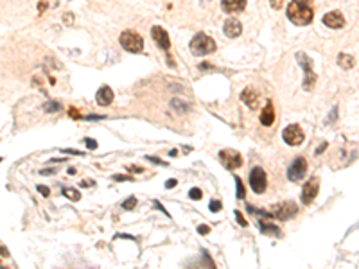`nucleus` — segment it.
<instances>
[{
	"mask_svg": "<svg viewBox=\"0 0 359 269\" xmlns=\"http://www.w3.org/2000/svg\"><path fill=\"white\" fill-rule=\"evenodd\" d=\"M297 214H298V208L293 201H284V203H280V205H275V207H273V215H275L276 219H280V221H287V219L295 217Z\"/></svg>",
	"mask_w": 359,
	"mask_h": 269,
	"instance_id": "0eeeda50",
	"label": "nucleus"
},
{
	"mask_svg": "<svg viewBox=\"0 0 359 269\" xmlns=\"http://www.w3.org/2000/svg\"><path fill=\"white\" fill-rule=\"evenodd\" d=\"M135 207H137V197L135 196L128 197V199L122 203V210H133Z\"/></svg>",
	"mask_w": 359,
	"mask_h": 269,
	"instance_id": "393cba45",
	"label": "nucleus"
},
{
	"mask_svg": "<svg viewBox=\"0 0 359 269\" xmlns=\"http://www.w3.org/2000/svg\"><path fill=\"white\" fill-rule=\"evenodd\" d=\"M235 219H237V221H239V224H241V226H248V223H246V219L243 217V214H241L239 210H235Z\"/></svg>",
	"mask_w": 359,
	"mask_h": 269,
	"instance_id": "c756f323",
	"label": "nucleus"
},
{
	"mask_svg": "<svg viewBox=\"0 0 359 269\" xmlns=\"http://www.w3.org/2000/svg\"><path fill=\"white\" fill-rule=\"evenodd\" d=\"M318 190H320V180L314 176V178H311V180H309L302 188V203L304 205H311V203L314 201V197L318 196Z\"/></svg>",
	"mask_w": 359,
	"mask_h": 269,
	"instance_id": "1a4fd4ad",
	"label": "nucleus"
},
{
	"mask_svg": "<svg viewBox=\"0 0 359 269\" xmlns=\"http://www.w3.org/2000/svg\"><path fill=\"white\" fill-rule=\"evenodd\" d=\"M312 16H314V11L307 0H293L287 7V18L295 26H309L312 22Z\"/></svg>",
	"mask_w": 359,
	"mask_h": 269,
	"instance_id": "f257e3e1",
	"label": "nucleus"
},
{
	"mask_svg": "<svg viewBox=\"0 0 359 269\" xmlns=\"http://www.w3.org/2000/svg\"><path fill=\"white\" fill-rule=\"evenodd\" d=\"M246 210L250 214H255V215H260V217H275L273 212H266V210H259V208L251 207V205H246Z\"/></svg>",
	"mask_w": 359,
	"mask_h": 269,
	"instance_id": "5701e85b",
	"label": "nucleus"
},
{
	"mask_svg": "<svg viewBox=\"0 0 359 269\" xmlns=\"http://www.w3.org/2000/svg\"><path fill=\"white\" fill-rule=\"evenodd\" d=\"M63 153H70V155H79V156L84 155V153H81V151H74V149H65Z\"/></svg>",
	"mask_w": 359,
	"mask_h": 269,
	"instance_id": "37998d69",
	"label": "nucleus"
},
{
	"mask_svg": "<svg viewBox=\"0 0 359 269\" xmlns=\"http://www.w3.org/2000/svg\"><path fill=\"white\" fill-rule=\"evenodd\" d=\"M95 101H97V104L99 106H108V104H111V101H113V90L110 88V86H101L99 90H97V93H95Z\"/></svg>",
	"mask_w": 359,
	"mask_h": 269,
	"instance_id": "2eb2a0df",
	"label": "nucleus"
},
{
	"mask_svg": "<svg viewBox=\"0 0 359 269\" xmlns=\"http://www.w3.org/2000/svg\"><path fill=\"white\" fill-rule=\"evenodd\" d=\"M65 20H67V22H68V26H70V22L74 20V16H72V15H67V16H63V22H65Z\"/></svg>",
	"mask_w": 359,
	"mask_h": 269,
	"instance_id": "a18cd8bd",
	"label": "nucleus"
},
{
	"mask_svg": "<svg viewBox=\"0 0 359 269\" xmlns=\"http://www.w3.org/2000/svg\"><path fill=\"white\" fill-rule=\"evenodd\" d=\"M241 101L248 106V108H251V109H255V108H259V95H257V92L255 90H251V88H245L243 92H241Z\"/></svg>",
	"mask_w": 359,
	"mask_h": 269,
	"instance_id": "dca6fc26",
	"label": "nucleus"
},
{
	"mask_svg": "<svg viewBox=\"0 0 359 269\" xmlns=\"http://www.w3.org/2000/svg\"><path fill=\"white\" fill-rule=\"evenodd\" d=\"M250 187L251 190L257 192V194H262L266 190V187H268V176H266V172L262 167H253L250 172Z\"/></svg>",
	"mask_w": 359,
	"mask_h": 269,
	"instance_id": "39448f33",
	"label": "nucleus"
},
{
	"mask_svg": "<svg viewBox=\"0 0 359 269\" xmlns=\"http://www.w3.org/2000/svg\"><path fill=\"white\" fill-rule=\"evenodd\" d=\"M151 36L153 40L156 42V45L160 47L162 51H169V47H171V40H169V34L164 27L160 26H155L151 29Z\"/></svg>",
	"mask_w": 359,
	"mask_h": 269,
	"instance_id": "9b49d317",
	"label": "nucleus"
},
{
	"mask_svg": "<svg viewBox=\"0 0 359 269\" xmlns=\"http://www.w3.org/2000/svg\"><path fill=\"white\" fill-rule=\"evenodd\" d=\"M282 138L287 145H300L305 140V134H304V130L298 124H291L282 131Z\"/></svg>",
	"mask_w": 359,
	"mask_h": 269,
	"instance_id": "423d86ee",
	"label": "nucleus"
},
{
	"mask_svg": "<svg viewBox=\"0 0 359 269\" xmlns=\"http://www.w3.org/2000/svg\"><path fill=\"white\" fill-rule=\"evenodd\" d=\"M153 205H155V207L158 208V210H160V212H164V214H166V215H169V212H167L166 208L162 207V205H160V203H158V201H155V203H153Z\"/></svg>",
	"mask_w": 359,
	"mask_h": 269,
	"instance_id": "ea45409f",
	"label": "nucleus"
},
{
	"mask_svg": "<svg viewBox=\"0 0 359 269\" xmlns=\"http://www.w3.org/2000/svg\"><path fill=\"white\" fill-rule=\"evenodd\" d=\"M84 144H86V147L88 149H97V142L92 138H84Z\"/></svg>",
	"mask_w": 359,
	"mask_h": 269,
	"instance_id": "2f4dec72",
	"label": "nucleus"
},
{
	"mask_svg": "<svg viewBox=\"0 0 359 269\" xmlns=\"http://www.w3.org/2000/svg\"><path fill=\"white\" fill-rule=\"evenodd\" d=\"M208 232H210V228H208L207 224H201V226H198V233H199V235H207Z\"/></svg>",
	"mask_w": 359,
	"mask_h": 269,
	"instance_id": "72a5a7b5",
	"label": "nucleus"
},
{
	"mask_svg": "<svg viewBox=\"0 0 359 269\" xmlns=\"http://www.w3.org/2000/svg\"><path fill=\"white\" fill-rule=\"evenodd\" d=\"M305 172H307V161H305V158H297L291 163V167L287 169V178L291 181H300L305 176Z\"/></svg>",
	"mask_w": 359,
	"mask_h": 269,
	"instance_id": "9d476101",
	"label": "nucleus"
},
{
	"mask_svg": "<svg viewBox=\"0 0 359 269\" xmlns=\"http://www.w3.org/2000/svg\"><path fill=\"white\" fill-rule=\"evenodd\" d=\"M120 45H122V49L128 52H131V54H137V52H142V49H144V40H142L140 34H137V32L133 31H124L122 34H120L119 38Z\"/></svg>",
	"mask_w": 359,
	"mask_h": 269,
	"instance_id": "20e7f679",
	"label": "nucleus"
},
{
	"mask_svg": "<svg viewBox=\"0 0 359 269\" xmlns=\"http://www.w3.org/2000/svg\"><path fill=\"white\" fill-rule=\"evenodd\" d=\"M36 188H38V192H40L42 196H45V197L51 196V188H49V187H45V185H38Z\"/></svg>",
	"mask_w": 359,
	"mask_h": 269,
	"instance_id": "cd10ccee",
	"label": "nucleus"
},
{
	"mask_svg": "<svg viewBox=\"0 0 359 269\" xmlns=\"http://www.w3.org/2000/svg\"><path fill=\"white\" fill-rule=\"evenodd\" d=\"M176 183H178V181L174 180V178H171V180H167L166 188H174V187H176Z\"/></svg>",
	"mask_w": 359,
	"mask_h": 269,
	"instance_id": "e433bc0d",
	"label": "nucleus"
},
{
	"mask_svg": "<svg viewBox=\"0 0 359 269\" xmlns=\"http://www.w3.org/2000/svg\"><path fill=\"white\" fill-rule=\"evenodd\" d=\"M235 192H237V197L239 199H245V185L239 178H235Z\"/></svg>",
	"mask_w": 359,
	"mask_h": 269,
	"instance_id": "b1692460",
	"label": "nucleus"
},
{
	"mask_svg": "<svg viewBox=\"0 0 359 269\" xmlns=\"http://www.w3.org/2000/svg\"><path fill=\"white\" fill-rule=\"evenodd\" d=\"M270 4L273 9H280L282 4H284V0H270Z\"/></svg>",
	"mask_w": 359,
	"mask_h": 269,
	"instance_id": "473e14b6",
	"label": "nucleus"
},
{
	"mask_svg": "<svg viewBox=\"0 0 359 269\" xmlns=\"http://www.w3.org/2000/svg\"><path fill=\"white\" fill-rule=\"evenodd\" d=\"M323 24L329 29H341V27H345V18L338 11H331V13H327V15L323 16Z\"/></svg>",
	"mask_w": 359,
	"mask_h": 269,
	"instance_id": "f8f14e48",
	"label": "nucleus"
},
{
	"mask_svg": "<svg viewBox=\"0 0 359 269\" xmlns=\"http://www.w3.org/2000/svg\"><path fill=\"white\" fill-rule=\"evenodd\" d=\"M68 115H70L72 119H79V117H81V115H79V111L76 108H68Z\"/></svg>",
	"mask_w": 359,
	"mask_h": 269,
	"instance_id": "f704fd0d",
	"label": "nucleus"
},
{
	"mask_svg": "<svg viewBox=\"0 0 359 269\" xmlns=\"http://www.w3.org/2000/svg\"><path fill=\"white\" fill-rule=\"evenodd\" d=\"M59 109H63V106L59 103H56V101H51V103L43 104V111H47V113H56Z\"/></svg>",
	"mask_w": 359,
	"mask_h": 269,
	"instance_id": "412c9836",
	"label": "nucleus"
},
{
	"mask_svg": "<svg viewBox=\"0 0 359 269\" xmlns=\"http://www.w3.org/2000/svg\"><path fill=\"white\" fill-rule=\"evenodd\" d=\"M128 171H130V172H142L144 169H142V167H138V165H130V167H128Z\"/></svg>",
	"mask_w": 359,
	"mask_h": 269,
	"instance_id": "58836bf2",
	"label": "nucleus"
},
{
	"mask_svg": "<svg viewBox=\"0 0 359 269\" xmlns=\"http://www.w3.org/2000/svg\"><path fill=\"white\" fill-rule=\"evenodd\" d=\"M275 122V109H273V104L268 103L266 108L260 111V124L262 126H273Z\"/></svg>",
	"mask_w": 359,
	"mask_h": 269,
	"instance_id": "f3484780",
	"label": "nucleus"
},
{
	"mask_svg": "<svg viewBox=\"0 0 359 269\" xmlns=\"http://www.w3.org/2000/svg\"><path fill=\"white\" fill-rule=\"evenodd\" d=\"M146 160H149V161H153V163H158V165H166L167 167V163L164 160H160V158H156V156H146Z\"/></svg>",
	"mask_w": 359,
	"mask_h": 269,
	"instance_id": "7c9ffc66",
	"label": "nucleus"
},
{
	"mask_svg": "<svg viewBox=\"0 0 359 269\" xmlns=\"http://www.w3.org/2000/svg\"><path fill=\"white\" fill-rule=\"evenodd\" d=\"M92 185H95V183L92 180H84L83 183H81V187H92Z\"/></svg>",
	"mask_w": 359,
	"mask_h": 269,
	"instance_id": "c03bdc74",
	"label": "nucleus"
},
{
	"mask_svg": "<svg viewBox=\"0 0 359 269\" xmlns=\"http://www.w3.org/2000/svg\"><path fill=\"white\" fill-rule=\"evenodd\" d=\"M45 7H47V4H45V2H42V4H40V13H43V11H45Z\"/></svg>",
	"mask_w": 359,
	"mask_h": 269,
	"instance_id": "49530a36",
	"label": "nucleus"
},
{
	"mask_svg": "<svg viewBox=\"0 0 359 269\" xmlns=\"http://www.w3.org/2000/svg\"><path fill=\"white\" fill-rule=\"evenodd\" d=\"M223 31L228 38H237L241 32H243V26H241L239 20H235V18H228V20L224 22Z\"/></svg>",
	"mask_w": 359,
	"mask_h": 269,
	"instance_id": "4468645a",
	"label": "nucleus"
},
{
	"mask_svg": "<svg viewBox=\"0 0 359 269\" xmlns=\"http://www.w3.org/2000/svg\"><path fill=\"white\" fill-rule=\"evenodd\" d=\"M63 196L68 197L70 201H79V199H81V194H79V190H76V188H63Z\"/></svg>",
	"mask_w": 359,
	"mask_h": 269,
	"instance_id": "4be33fe9",
	"label": "nucleus"
},
{
	"mask_svg": "<svg viewBox=\"0 0 359 269\" xmlns=\"http://www.w3.org/2000/svg\"><path fill=\"white\" fill-rule=\"evenodd\" d=\"M56 172H57V169L54 167V169H42V171H40V174L47 176V174H56Z\"/></svg>",
	"mask_w": 359,
	"mask_h": 269,
	"instance_id": "c9c22d12",
	"label": "nucleus"
},
{
	"mask_svg": "<svg viewBox=\"0 0 359 269\" xmlns=\"http://www.w3.org/2000/svg\"><path fill=\"white\" fill-rule=\"evenodd\" d=\"M219 160L223 161L224 167L230 169V171H234V169H239L243 165V158L237 151H232V149H223L219 151Z\"/></svg>",
	"mask_w": 359,
	"mask_h": 269,
	"instance_id": "6e6552de",
	"label": "nucleus"
},
{
	"mask_svg": "<svg viewBox=\"0 0 359 269\" xmlns=\"http://www.w3.org/2000/svg\"><path fill=\"white\" fill-rule=\"evenodd\" d=\"M245 7H246V0H223L221 2V9L224 13H228V15L241 13V11H245Z\"/></svg>",
	"mask_w": 359,
	"mask_h": 269,
	"instance_id": "ddd939ff",
	"label": "nucleus"
},
{
	"mask_svg": "<svg viewBox=\"0 0 359 269\" xmlns=\"http://www.w3.org/2000/svg\"><path fill=\"white\" fill-rule=\"evenodd\" d=\"M113 181H133V176H126V174H113Z\"/></svg>",
	"mask_w": 359,
	"mask_h": 269,
	"instance_id": "bb28decb",
	"label": "nucleus"
},
{
	"mask_svg": "<svg viewBox=\"0 0 359 269\" xmlns=\"http://www.w3.org/2000/svg\"><path fill=\"white\" fill-rule=\"evenodd\" d=\"M297 61L302 67L304 74H305V78H304V90H311L314 86V83H316V74L312 70L311 57L307 54H304V52H297Z\"/></svg>",
	"mask_w": 359,
	"mask_h": 269,
	"instance_id": "7ed1b4c3",
	"label": "nucleus"
},
{
	"mask_svg": "<svg viewBox=\"0 0 359 269\" xmlns=\"http://www.w3.org/2000/svg\"><path fill=\"white\" fill-rule=\"evenodd\" d=\"M189 47H191L194 56H207V54H212L216 51V42L210 36H207L205 32H198L191 40V45Z\"/></svg>",
	"mask_w": 359,
	"mask_h": 269,
	"instance_id": "f03ea898",
	"label": "nucleus"
},
{
	"mask_svg": "<svg viewBox=\"0 0 359 269\" xmlns=\"http://www.w3.org/2000/svg\"><path fill=\"white\" fill-rule=\"evenodd\" d=\"M336 115H338V108H332V113H331V117H329L327 122H332V120L336 119Z\"/></svg>",
	"mask_w": 359,
	"mask_h": 269,
	"instance_id": "79ce46f5",
	"label": "nucleus"
},
{
	"mask_svg": "<svg viewBox=\"0 0 359 269\" xmlns=\"http://www.w3.org/2000/svg\"><path fill=\"white\" fill-rule=\"evenodd\" d=\"M84 119H86V120H101V119H104V117H103V115H86Z\"/></svg>",
	"mask_w": 359,
	"mask_h": 269,
	"instance_id": "4c0bfd02",
	"label": "nucleus"
},
{
	"mask_svg": "<svg viewBox=\"0 0 359 269\" xmlns=\"http://www.w3.org/2000/svg\"><path fill=\"white\" fill-rule=\"evenodd\" d=\"M189 197H191V199H196V201H199V199L203 197V192L199 190V188H193V190L189 192Z\"/></svg>",
	"mask_w": 359,
	"mask_h": 269,
	"instance_id": "a878e982",
	"label": "nucleus"
},
{
	"mask_svg": "<svg viewBox=\"0 0 359 269\" xmlns=\"http://www.w3.org/2000/svg\"><path fill=\"white\" fill-rule=\"evenodd\" d=\"M325 149H327V144L323 142V144L320 145V147H318V149H316V153H314V155H322V153H323V151H325Z\"/></svg>",
	"mask_w": 359,
	"mask_h": 269,
	"instance_id": "a19ab883",
	"label": "nucleus"
},
{
	"mask_svg": "<svg viewBox=\"0 0 359 269\" xmlns=\"http://www.w3.org/2000/svg\"><path fill=\"white\" fill-rule=\"evenodd\" d=\"M221 207H223V205H221V201H218V199L210 201V210H212V212H219V210H221Z\"/></svg>",
	"mask_w": 359,
	"mask_h": 269,
	"instance_id": "c85d7f7f",
	"label": "nucleus"
},
{
	"mask_svg": "<svg viewBox=\"0 0 359 269\" xmlns=\"http://www.w3.org/2000/svg\"><path fill=\"white\" fill-rule=\"evenodd\" d=\"M171 106L172 108H176L178 113H187L189 109H191V104L189 103H183V101H180V99H172L171 101Z\"/></svg>",
	"mask_w": 359,
	"mask_h": 269,
	"instance_id": "aec40b11",
	"label": "nucleus"
},
{
	"mask_svg": "<svg viewBox=\"0 0 359 269\" xmlns=\"http://www.w3.org/2000/svg\"><path fill=\"white\" fill-rule=\"evenodd\" d=\"M259 230L262 233H266V235H275V237H280L282 235V232H280V228L278 226H275V224H266V223H262V221H260L259 223Z\"/></svg>",
	"mask_w": 359,
	"mask_h": 269,
	"instance_id": "a211bd4d",
	"label": "nucleus"
},
{
	"mask_svg": "<svg viewBox=\"0 0 359 269\" xmlns=\"http://www.w3.org/2000/svg\"><path fill=\"white\" fill-rule=\"evenodd\" d=\"M338 65L341 68H345V70H349V68H352L356 65L354 57L350 56V54H347V52H341L338 56Z\"/></svg>",
	"mask_w": 359,
	"mask_h": 269,
	"instance_id": "6ab92c4d",
	"label": "nucleus"
}]
</instances>
